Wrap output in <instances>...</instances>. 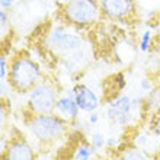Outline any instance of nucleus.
I'll return each mask as SVG.
<instances>
[{
	"label": "nucleus",
	"instance_id": "2",
	"mask_svg": "<svg viewBox=\"0 0 160 160\" xmlns=\"http://www.w3.org/2000/svg\"><path fill=\"white\" fill-rule=\"evenodd\" d=\"M103 114L112 128L118 130H132L144 125L148 119L150 111L144 96H130L118 95L103 103Z\"/></svg>",
	"mask_w": 160,
	"mask_h": 160
},
{
	"label": "nucleus",
	"instance_id": "14",
	"mask_svg": "<svg viewBox=\"0 0 160 160\" xmlns=\"http://www.w3.org/2000/svg\"><path fill=\"white\" fill-rule=\"evenodd\" d=\"M106 138L108 137H105V134L102 131L95 130V131H92V134L89 137V141L92 144V147L96 150V153H99L103 148H106Z\"/></svg>",
	"mask_w": 160,
	"mask_h": 160
},
{
	"label": "nucleus",
	"instance_id": "17",
	"mask_svg": "<svg viewBox=\"0 0 160 160\" xmlns=\"http://www.w3.org/2000/svg\"><path fill=\"white\" fill-rule=\"evenodd\" d=\"M9 74V57L4 54V51L0 55V82H6Z\"/></svg>",
	"mask_w": 160,
	"mask_h": 160
},
{
	"label": "nucleus",
	"instance_id": "8",
	"mask_svg": "<svg viewBox=\"0 0 160 160\" xmlns=\"http://www.w3.org/2000/svg\"><path fill=\"white\" fill-rule=\"evenodd\" d=\"M0 156L3 160H34L38 157V152L21 130L12 127V132L2 137Z\"/></svg>",
	"mask_w": 160,
	"mask_h": 160
},
{
	"label": "nucleus",
	"instance_id": "1",
	"mask_svg": "<svg viewBox=\"0 0 160 160\" xmlns=\"http://www.w3.org/2000/svg\"><path fill=\"white\" fill-rule=\"evenodd\" d=\"M86 32L72 28L63 22H44L37 26L31 35V47L44 58L74 74L90 61L92 48L89 45Z\"/></svg>",
	"mask_w": 160,
	"mask_h": 160
},
{
	"label": "nucleus",
	"instance_id": "13",
	"mask_svg": "<svg viewBox=\"0 0 160 160\" xmlns=\"http://www.w3.org/2000/svg\"><path fill=\"white\" fill-rule=\"evenodd\" d=\"M153 31L152 28H147V29H144V32L141 34L140 37V41H138V51L141 54H147L150 48H152V44H153Z\"/></svg>",
	"mask_w": 160,
	"mask_h": 160
},
{
	"label": "nucleus",
	"instance_id": "15",
	"mask_svg": "<svg viewBox=\"0 0 160 160\" xmlns=\"http://www.w3.org/2000/svg\"><path fill=\"white\" fill-rule=\"evenodd\" d=\"M146 125L160 140V108H157L156 111H153L152 114L148 115V119L146 122Z\"/></svg>",
	"mask_w": 160,
	"mask_h": 160
},
{
	"label": "nucleus",
	"instance_id": "12",
	"mask_svg": "<svg viewBox=\"0 0 160 160\" xmlns=\"http://www.w3.org/2000/svg\"><path fill=\"white\" fill-rule=\"evenodd\" d=\"M118 157L122 160H148V159H153L148 153H146L144 150L141 148L135 147V146H125L124 148H121L118 152Z\"/></svg>",
	"mask_w": 160,
	"mask_h": 160
},
{
	"label": "nucleus",
	"instance_id": "9",
	"mask_svg": "<svg viewBox=\"0 0 160 160\" xmlns=\"http://www.w3.org/2000/svg\"><path fill=\"white\" fill-rule=\"evenodd\" d=\"M70 93L76 99L80 111L84 112V114H90L93 111H99V108L103 105V96L99 95L92 86L82 83V82H77V83L73 84Z\"/></svg>",
	"mask_w": 160,
	"mask_h": 160
},
{
	"label": "nucleus",
	"instance_id": "19",
	"mask_svg": "<svg viewBox=\"0 0 160 160\" xmlns=\"http://www.w3.org/2000/svg\"><path fill=\"white\" fill-rule=\"evenodd\" d=\"M16 2L18 0H0V8L9 10V9H12L16 4Z\"/></svg>",
	"mask_w": 160,
	"mask_h": 160
},
{
	"label": "nucleus",
	"instance_id": "16",
	"mask_svg": "<svg viewBox=\"0 0 160 160\" xmlns=\"http://www.w3.org/2000/svg\"><path fill=\"white\" fill-rule=\"evenodd\" d=\"M8 31H9V16L6 9H0V37L2 39L8 38Z\"/></svg>",
	"mask_w": 160,
	"mask_h": 160
},
{
	"label": "nucleus",
	"instance_id": "11",
	"mask_svg": "<svg viewBox=\"0 0 160 160\" xmlns=\"http://www.w3.org/2000/svg\"><path fill=\"white\" fill-rule=\"evenodd\" d=\"M95 154H96V150L92 147L90 141L88 138L82 137L80 141L76 144V147L73 148L70 157L74 160H90Z\"/></svg>",
	"mask_w": 160,
	"mask_h": 160
},
{
	"label": "nucleus",
	"instance_id": "10",
	"mask_svg": "<svg viewBox=\"0 0 160 160\" xmlns=\"http://www.w3.org/2000/svg\"><path fill=\"white\" fill-rule=\"evenodd\" d=\"M80 108L77 105L76 99L73 98L72 93H61L58 98V101L55 103L54 114L58 115L61 119H64L66 122H68L72 127H74L80 117Z\"/></svg>",
	"mask_w": 160,
	"mask_h": 160
},
{
	"label": "nucleus",
	"instance_id": "6",
	"mask_svg": "<svg viewBox=\"0 0 160 160\" xmlns=\"http://www.w3.org/2000/svg\"><path fill=\"white\" fill-rule=\"evenodd\" d=\"M63 93V86L60 84L55 74L45 73L44 77L26 93V103L22 114H51L54 112L55 103Z\"/></svg>",
	"mask_w": 160,
	"mask_h": 160
},
{
	"label": "nucleus",
	"instance_id": "5",
	"mask_svg": "<svg viewBox=\"0 0 160 160\" xmlns=\"http://www.w3.org/2000/svg\"><path fill=\"white\" fill-rule=\"evenodd\" d=\"M42 66L28 50H19L9 57L8 84L18 95H26L44 77Z\"/></svg>",
	"mask_w": 160,
	"mask_h": 160
},
{
	"label": "nucleus",
	"instance_id": "18",
	"mask_svg": "<svg viewBox=\"0 0 160 160\" xmlns=\"http://www.w3.org/2000/svg\"><path fill=\"white\" fill-rule=\"evenodd\" d=\"M88 122H89V125H92V127L99 125V122H101V114H99V111H93V112L88 114Z\"/></svg>",
	"mask_w": 160,
	"mask_h": 160
},
{
	"label": "nucleus",
	"instance_id": "7",
	"mask_svg": "<svg viewBox=\"0 0 160 160\" xmlns=\"http://www.w3.org/2000/svg\"><path fill=\"white\" fill-rule=\"evenodd\" d=\"M102 19L115 25L135 26L140 22V6L137 0H99Z\"/></svg>",
	"mask_w": 160,
	"mask_h": 160
},
{
	"label": "nucleus",
	"instance_id": "3",
	"mask_svg": "<svg viewBox=\"0 0 160 160\" xmlns=\"http://www.w3.org/2000/svg\"><path fill=\"white\" fill-rule=\"evenodd\" d=\"M23 122L31 138L39 147L41 152H48L52 147L58 146L67 138V135L72 132L73 127L61 119L54 112L51 114H22Z\"/></svg>",
	"mask_w": 160,
	"mask_h": 160
},
{
	"label": "nucleus",
	"instance_id": "4",
	"mask_svg": "<svg viewBox=\"0 0 160 160\" xmlns=\"http://www.w3.org/2000/svg\"><path fill=\"white\" fill-rule=\"evenodd\" d=\"M54 19L88 34L102 21L101 3L99 0H58Z\"/></svg>",
	"mask_w": 160,
	"mask_h": 160
}]
</instances>
